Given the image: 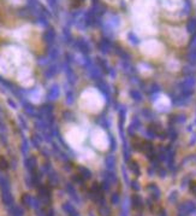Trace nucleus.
Wrapping results in <instances>:
<instances>
[{"instance_id":"7ed1b4c3","label":"nucleus","mask_w":196,"mask_h":216,"mask_svg":"<svg viewBox=\"0 0 196 216\" xmlns=\"http://www.w3.org/2000/svg\"><path fill=\"white\" fill-rule=\"evenodd\" d=\"M112 200H113V203H117V202H118V197H117V194L113 195V199H112Z\"/></svg>"},{"instance_id":"f03ea898","label":"nucleus","mask_w":196,"mask_h":216,"mask_svg":"<svg viewBox=\"0 0 196 216\" xmlns=\"http://www.w3.org/2000/svg\"><path fill=\"white\" fill-rule=\"evenodd\" d=\"M100 212H101L102 216H109V214H111V211H109L107 208H101V209H100Z\"/></svg>"},{"instance_id":"f257e3e1","label":"nucleus","mask_w":196,"mask_h":216,"mask_svg":"<svg viewBox=\"0 0 196 216\" xmlns=\"http://www.w3.org/2000/svg\"><path fill=\"white\" fill-rule=\"evenodd\" d=\"M195 28H196V19L194 18V19H191V21L189 22L188 29H189V31H192V30H195Z\"/></svg>"}]
</instances>
